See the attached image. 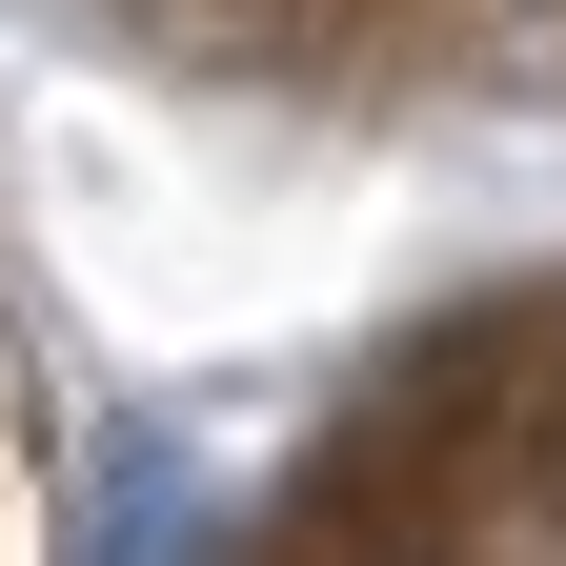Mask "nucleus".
I'll return each mask as SVG.
<instances>
[{
    "label": "nucleus",
    "instance_id": "obj_2",
    "mask_svg": "<svg viewBox=\"0 0 566 566\" xmlns=\"http://www.w3.org/2000/svg\"><path fill=\"white\" fill-rule=\"evenodd\" d=\"M0 566H82V405H61V304L0 182Z\"/></svg>",
    "mask_w": 566,
    "mask_h": 566
},
{
    "label": "nucleus",
    "instance_id": "obj_1",
    "mask_svg": "<svg viewBox=\"0 0 566 566\" xmlns=\"http://www.w3.org/2000/svg\"><path fill=\"white\" fill-rule=\"evenodd\" d=\"M0 21L283 142H385V163L566 142V0H0Z\"/></svg>",
    "mask_w": 566,
    "mask_h": 566
}]
</instances>
